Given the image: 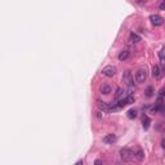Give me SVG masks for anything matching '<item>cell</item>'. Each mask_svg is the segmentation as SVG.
Instances as JSON below:
<instances>
[{
  "mask_svg": "<svg viewBox=\"0 0 165 165\" xmlns=\"http://www.w3.org/2000/svg\"><path fill=\"white\" fill-rule=\"evenodd\" d=\"M120 156H121V160L124 161V163H130V161L135 157V155H134V152L130 150V148L125 147V148H121Z\"/></svg>",
  "mask_w": 165,
  "mask_h": 165,
  "instance_id": "cell-1",
  "label": "cell"
},
{
  "mask_svg": "<svg viewBox=\"0 0 165 165\" xmlns=\"http://www.w3.org/2000/svg\"><path fill=\"white\" fill-rule=\"evenodd\" d=\"M146 79H147V71L146 69H140L135 72V75H134V80L137 81L138 84H142V83H144L146 81Z\"/></svg>",
  "mask_w": 165,
  "mask_h": 165,
  "instance_id": "cell-2",
  "label": "cell"
},
{
  "mask_svg": "<svg viewBox=\"0 0 165 165\" xmlns=\"http://www.w3.org/2000/svg\"><path fill=\"white\" fill-rule=\"evenodd\" d=\"M123 81H124V84H125V85H128V86L133 85L134 79H133V76H132L130 71H125V72H124V75H123Z\"/></svg>",
  "mask_w": 165,
  "mask_h": 165,
  "instance_id": "cell-3",
  "label": "cell"
},
{
  "mask_svg": "<svg viewBox=\"0 0 165 165\" xmlns=\"http://www.w3.org/2000/svg\"><path fill=\"white\" fill-rule=\"evenodd\" d=\"M150 21H151V23H152L154 26H161L164 23V18L161 17V16H159V14L150 16Z\"/></svg>",
  "mask_w": 165,
  "mask_h": 165,
  "instance_id": "cell-4",
  "label": "cell"
},
{
  "mask_svg": "<svg viewBox=\"0 0 165 165\" xmlns=\"http://www.w3.org/2000/svg\"><path fill=\"white\" fill-rule=\"evenodd\" d=\"M102 74H103L105 76H107V77L115 76V74H116V67H114V66H106L105 69L102 70Z\"/></svg>",
  "mask_w": 165,
  "mask_h": 165,
  "instance_id": "cell-5",
  "label": "cell"
},
{
  "mask_svg": "<svg viewBox=\"0 0 165 165\" xmlns=\"http://www.w3.org/2000/svg\"><path fill=\"white\" fill-rule=\"evenodd\" d=\"M152 76L155 77V79H160V77L163 76V70H161L159 66H154V69H152Z\"/></svg>",
  "mask_w": 165,
  "mask_h": 165,
  "instance_id": "cell-6",
  "label": "cell"
},
{
  "mask_svg": "<svg viewBox=\"0 0 165 165\" xmlns=\"http://www.w3.org/2000/svg\"><path fill=\"white\" fill-rule=\"evenodd\" d=\"M103 142H105V143H107V144L114 143V142H116V135L115 134H107V135H105V137H103Z\"/></svg>",
  "mask_w": 165,
  "mask_h": 165,
  "instance_id": "cell-7",
  "label": "cell"
},
{
  "mask_svg": "<svg viewBox=\"0 0 165 165\" xmlns=\"http://www.w3.org/2000/svg\"><path fill=\"white\" fill-rule=\"evenodd\" d=\"M99 90H101L102 94H110V93H111V86H110L108 84H102V85L99 86Z\"/></svg>",
  "mask_w": 165,
  "mask_h": 165,
  "instance_id": "cell-8",
  "label": "cell"
},
{
  "mask_svg": "<svg viewBox=\"0 0 165 165\" xmlns=\"http://www.w3.org/2000/svg\"><path fill=\"white\" fill-rule=\"evenodd\" d=\"M129 41H130V43H140L141 36L140 35H137V34H134V32H132L130 36H129Z\"/></svg>",
  "mask_w": 165,
  "mask_h": 165,
  "instance_id": "cell-9",
  "label": "cell"
},
{
  "mask_svg": "<svg viewBox=\"0 0 165 165\" xmlns=\"http://www.w3.org/2000/svg\"><path fill=\"white\" fill-rule=\"evenodd\" d=\"M129 50H123V52H120V54H119V61H127L128 58H129Z\"/></svg>",
  "mask_w": 165,
  "mask_h": 165,
  "instance_id": "cell-10",
  "label": "cell"
},
{
  "mask_svg": "<svg viewBox=\"0 0 165 165\" xmlns=\"http://www.w3.org/2000/svg\"><path fill=\"white\" fill-rule=\"evenodd\" d=\"M142 123H143V128H144V129H146V130H147V129L150 128V124H151V119L148 118V116H143V121H142Z\"/></svg>",
  "mask_w": 165,
  "mask_h": 165,
  "instance_id": "cell-11",
  "label": "cell"
},
{
  "mask_svg": "<svg viewBox=\"0 0 165 165\" xmlns=\"http://www.w3.org/2000/svg\"><path fill=\"white\" fill-rule=\"evenodd\" d=\"M128 118L129 119H135L137 118V110H134V108H132V110H129L128 111Z\"/></svg>",
  "mask_w": 165,
  "mask_h": 165,
  "instance_id": "cell-12",
  "label": "cell"
},
{
  "mask_svg": "<svg viewBox=\"0 0 165 165\" xmlns=\"http://www.w3.org/2000/svg\"><path fill=\"white\" fill-rule=\"evenodd\" d=\"M134 155H135V157H137L138 160H143V157H144V154H143V151H142L141 148H138L137 152H135Z\"/></svg>",
  "mask_w": 165,
  "mask_h": 165,
  "instance_id": "cell-13",
  "label": "cell"
},
{
  "mask_svg": "<svg viewBox=\"0 0 165 165\" xmlns=\"http://www.w3.org/2000/svg\"><path fill=\"white\" fill-rule=\"evenodd\" d=\"M123 96H124V89H123V88H119L118 90H116L115 98H116V99H120V98H121Z\"/></svg>",
  "mask_w": 165,
  "mask_h": 165,
  "instance_id": "cell-14",
  "label": "cell"
},
{
  "mask_svg": "<svg viewBox=\"0 0 165 165\" xmlns=\"http://www.w3.org/2000/svg\"><path fill=\"white\" fill-rule=\"evenodd\" d=\"M144 93H146V97H147V98H150V97H152L154 93H155V92H154V88H152V86H148Z\"/></svg>",
  "mask_w": 165,
  "mask_h": 165,
  "instance_id": "cell-15",
  "label": "cell"
},
{
  "mask_svg": "<svg viewBox=\"0 0 165 165\" xmlns=\"http://www.w3.org/2000/svg\"><path fill=\"white\" fill-rule=\"evenodd\" d=\"M159 8H160V11H165V0H164L163 3H160Z\"/></svg>",
  "mask_w": 165,
  "mask_h": 165,
  "instance_id": "cell-16",
  "label": "cell"
},
{
  "mask_svg": "<svg viewBox=\"0 0 165 165\" xmlns=\"http://www.w3.org/2000/svg\"><path fill=\"white\" fill-rule=\"evenodd\" d=\"M94 165H103V164H102V160H99V159H97V160L94 161Z\"/></svg>",
  "mask_w": 165,
  "mask_h": 165,
  "instance_id": "cell-17",
  "label": "cell"
},
{
  "mask_svg": "<svg viewBox=\"0 0 165 165\" xmlns=\"http://www.w3.org/2000/svg\"><path fill=\"white\" fill-rule=\"evenodd\" d=\"M165 96V88H163L160 90V97H164Z\"/></svg>",
  "mask_w": 165,
  "mask_h": 165,
  "instance_id": "cell-18",
  "label": "cell"
},
{
  "mask_svg": "<svg viewBox=\"0 0 165 165\" xmlns=\"http://www.w3.org/2000/svg\"><path fill=\"white\" fill-rule=\"evenodd\" d=\"M161 64H163V67L165 69V58L164 57H161Z\"/></svg>",
  "mask_w": 165,
  "mask_h": 165,
  "instance_id": "cell-19",
  "label": "cell"
},
{
  "mask_svg": "<svg viewBox=\"0 0 165 165\" xmlns=\"http://www.w3.org/2000/svg\"><path fill=\"white\" fill-rule=\"evenodd\" d=\"M161 147H163L164 150H165V138H164L163 141H161Z\"/></svg>",
  "mask_w": 165,
  "mask_h": 165,
  "instance_id": "cell-20",
  "label": "cell"
},
{
  "mask_svg": "<svg viewBox=\"0 0 165 165\" xmlns=\"http://www.w3.org/2000/svg\"><path fill=\"white\" fill-rule=\"evenodd\" d=\"M75 165H84V164H83V160H79V161H77V163H76Z\"/></svg>",
  "mask_w": 165,
  "mask_h": 165,
  "instance_id": "cell-21",
  "label": "cell"
}]
</instances>
